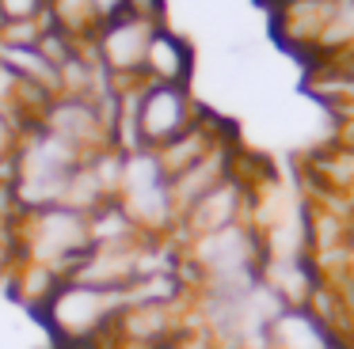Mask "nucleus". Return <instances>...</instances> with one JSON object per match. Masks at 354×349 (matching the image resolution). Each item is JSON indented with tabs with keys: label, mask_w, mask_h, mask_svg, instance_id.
Segmentation results:
<instances>
[{
	"label": "nucleus",
	"mask_w": 354,
	"mask_h": 349,
	"mask_svg": "<svg viewBox=\"0 0 354 349\" xmlns=\"http://www.w3.org/2000/svg\"><path fill=\"white\" fill-rule=\"evenodd\" d=\"M12 247L19 262H35L46 270L73 277L84 255L92 250V232H88V212H77L69 205H46V209L19 212L12 224Z\"/></svg>",
	"instance_id": "obj_1"
},
{
	"label": "nucleus",
	"mask_w": 354,
	"mask_h": 349,
	"mask_svg": "<svg viewBox=\"0 0 354 349\" xmlns=\"http://www.w3.org/2000/svg\"><path fill=\"white\" fill-rule=\"evenodd\" d=\"M126 308V292H107L80 281H62L54 300L42 311V323L62 349H103L115 334V319Z\"/></svg>",
	"instance_id": "obj_2"
},
{
	"label": "nucleus",
	"mask_w": 354,
	"mask_h": 349,
	"mask_svg": "<svg viewBox=\"0 0 354 349\" xmlns=\"http://www.w3.org/2000/svg\"><path fill=\"white\" fill-rule=\"evenodd\" d=\"M118 201L133 217L145 235H171L176 232V201H171L168 171L160 167L156 152L138 148L122 156V179H118Z\"/></svg>",
	"instance_id": "obj_3"
},
{
	"label": "nucleus",
	"mask_w": 354,
	"mask_h": 349,
	"mask_svg": "<svg viewBox=\"0 0 354 349\" xmlns=\"http://www.w3.org/2000/svg\"><path fill=\"white\" fill-rule=\"evenodd\" d=\"M206 110L191 99L187 83H138L133 88V118H138V144L149 152L183 137Z\"/></svg>",
	"instance_id": "obj_4"
},
{
	"label": "nucleus",
	"mask_w": 354,
	"mask_h": 349,
	"mask_svg": "<svg viewBox=\"0 0 354 349\" xmlns=\"http://www.w3.org/2000/svg\"><path fill=\"white\" fill-rule=\"evenodd\" d=\"M252 217H255V182L248 179L244 171H236L232 179H225L221 186L209 190L206 197H198L187 212H179L171 239L176 243L198 239V235L221 232V228H232V224H244V220H252Z\"/></svg>",
	"instance_id": "obj_5"
},
{
	"label": "nucleus",
	"mask_w": 354,
	"mask_h": 349,
	"mask_svg": "<svg viewBox=\"0 0 354 349\" xmlns=\"http://www.w3.org/2000/svg\"><path fill=\"white\" fill-rule=\"evenodd\" d=\"M153 30H156V23L133 19V15H126V12L103 19V27L95 30V38H92L95 61H100L103 72H107L118 88L145 83L141 80V68H145V50H149Z\"/></svg>",
	"instance_id": "obj_6"
},
{
	"label": "nucleus",
	"mask_w": 354,
	"mask_h": 349,
	"mask_svg": "<svg viewBox=\"0 0 354 349\" xmlns=\"http://www.w3.org/2000/svg\"><path fill=\"white\" fill-rule=\"evenodd\" d=\"M354 338H346L339 326H331L320 311L308 303L282 308L278 319L263 334V349H351Z\"/></svg>",
	"instance_id": "obj_7"
},
{
	"label": "nucleus",
	"mask_w": 354,
	"mask_h": 349,
	"mask_svg": "<svg viewBox=\"0 0 354 349\" xmlns=\"http://www.w3.org/2000/svg\"><path fill=\"white\" fill-rule=\"evenodd\" d=\"M145 83H187L191 80V46L168 27H156L145 50V68H141Z\"/></svg>",
	"instance_id": "obj_8"
},
{
	"label": "nucleus",
	"mask_w": 354,
	"mask_h": 349,
	"mask_svg": "<svg viewBox=\"0 0 354 349\" xmlns=\"http://www.w3.org/2000/svg\"><path fill=\"white\" fill-rule=\"evenodd\" d=\"M8 288H12V296H16L19 303H24L27 311H35V315H42L46 311V303L54 300V292L62 288V273H54V270H46V266H35V262H19L16 258V266L8 270Z\"/></svg>",
	"instance_id": "obj_9"
},
{
	"label": "nucleus",
	"mask_w": 354,
	"mask_h": 349,
	"mask_svg": "<svg viewBox=\"0 0 354 349\" xmlns=\"http://www.w3.org/2000/svg\"><path fill=\"white\" fill-rule=\"evenodd\" d=\"M24 133L27 129L19 126L12 114L0 110V182H12V163H16V152H19Z\"/></svg>",
	"instance_id": "obj_10"
},
{
	"label": "nucleus",
	"mask_w": 354,
	"mask_h": 349,
	"mask_svg": "<svg viewBox=\"0 0 354 349\" xmlns=\"http://www.w3.org/2000/svg\"><path fill=\"white\" fill-rule=\"evenodd\" d=\"M46 19V0H0V23Z\"/></svg>",
	"instance_id": "obj_11"
},
{
	"label": "nucleus",
	"mask_w": 354,
	"mask_h": 349,
	"mask_svg": "<svg viewBox=\"0 0 354 349\" xmlns=\"http://www.w3.org/2000/svg\"><path fill=\"white\" fill-rule=\"evenodd\" d=\"M122 12L133 15V19H145V23H156V27H160V19H164V0H126Z\"/></svg>",
	"instance_id": "obj_12"
},
{
	"label": "nucleus",
	"mask_w": 354,
	"mask_h": 349,
	"mask_svg": "<svg viewBox=\"0 0 354 349\" xmlns=\"http://www.w3.org/2000/svg\"><path fill=\"white\" fill-rule=\"evenodd\" d=\"M164 349H214V346H209V341H206V334H202L198 326L191 323L183 334H179V338H171Z\"/></svg>",
	"instance_id": "obj_13"
},
{
	"label": "nucleus",
	"mask_w": 354,
	"mask_h": 349,
	"mask_svg": "<svg viewBox=\"0 0 354 349\" xmlns=\"http://www.w3.org/2000/svg\"><path fill=\"white\" fill-rule=\"evenodd\" d=\"M95 12H100V19H111V15H122V4L126 0H92Z\"/></svg>",
	"instance_id": "obj_14"
}]
</instances>
